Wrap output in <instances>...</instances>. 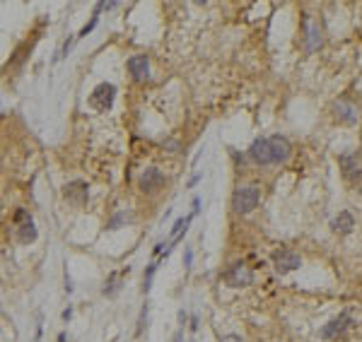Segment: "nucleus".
<instances>
[{"label":"nucleus","instance_id":"1","mask_svg":"<svg viewBox=\"0 0 362 342\" xmlns=\"http://www.w3.org/2000/svg\"><path fill=\"white\" fill-rule=\"evenodd\" d=\"M261 200V191L256 186H239L232 195V207L237 214H249Z\"/></svg>","mask_w":362,"mask_h":342},{"label":"nucleus","instance_id":"2","mask_svg":"<svg viewBox=\"0 0 362 342\" xmlns=\"http://www.w3.org/2000/svg\"><path fill=\"white\" fill-rule=\"evenodd\" d=\"M114 97H116V87L111 82H102L89 94V106L97 111H109L114 106Z\"/></svg>","mask_w":362,"mask_h":342},{"label":"nucleus","instance_id":"3","mask_svg":"<svg viewBox=\"0 0 362 342\" xmlns=\"http://www.w3.org/2000/svg\"><path fill=\"white\" fill-rule=\"evenodd\" d=\"M222 277H224V282L229 287H249V284H254V270L249 265H244V263L229 265Z\"/></svg>","mask_w":362,"mask_h":342},{"label":"nucleus","instance_id":"4","mask_svg":"<svg viewBox=\"0 0 362 342\" xmlns=\"http://www.w3.org/2000/svg\"><path fill=\"white\" fill-rule=\"evenodd\" d=\"M302 265V258L294 253V251H288V248H280L273 253V268L278 275H288L292 270H299Z\"/></svg>","mask_w":362,"mask_h":342},{"label":"nucleus","instance_id":"5","mask_svg":"<svg viewBox=\"0 0 362 342\" xmlns=\"http://www.w3.org/2000/svg\"><path fill=\"white\" fill-rule=\"evenodd\" d=\"M333 116H336V121H341L345 126H355L360 121V109L348 99H338L333 104Z\"/></svg>","mask_w":362,"mask_h":342},{"label":"nucleus","instance_id":"6","mask_svg":"<svg viewBox=\"0 0 362 342\" xmlns=\"http://www.w3.org/2000/svg\"><path fill=\"white\" fill-rule=\"evenodd\" d=\"M353 326V316L345 311V313H341V316H336L333 321H328L324 328H321V338L324 340H333V338H338V335H343L348 328Z\"/></svg>","mask_w":362,"mask_h":342},{"label":"nucleus","instance_id":"7","mask_svg":"<svg viewBox=\"0 0 362 342\" xmlns=\"http://www.w3.org/2000/svg\"><path fill=\"white\" fill-rule=\"evenodd\" d=\"M249 157H251L256 164H261V166L273 164L271 140H268V137H259V140H254V142H251V147H249Z\"/></svg>","mask_w":362,"mask_h":342},{"label":"nucleus","instance_id":"8","mask_svg":"<svg viewBox=\"0 0 362 342\" xmlns=\"http://www.w3.org/2000/svg\"><path fill=\"white\" fill-rule=\"evenodd\" d=\"M138 183H140V188H143L145 193H155V191H159L164 186V174L157 166H150V169H145L143 174H140Z\"/></svg>","mask_w":362,"mask_h":342},{"label":"nucleus","instance_id":"9","mask_svg":"<svg viewBox=\"0 0 362 342\" xmlns=\"http://www.w3.org/2000/svg\"><path fill=\"white\" fill-rule=\"evenodd\" d=\"M271 140V152H273V162L276 164H285L290 159V154H292V145H290L288 137L283 135H273L268 137Z\"/></svg>","mask_w":362,"mask_h":342},{"label":"nucleus","instance_id":"10","mask_svg":"<svg viewBox=\"0 0 362 342\" xmlns=\"http://www.w3.org/2000/svg\"><path fill=\"white\" fill-rule=\"evenodd\" d=\"M128 70H131L136 82L150 80V61H147V56H131L128 58Z\"/></svg>","mask_w":362,"mask_h":342},{"label":"nucleus","instance_id":"11","mask_svg":"<svg viewBox=\"0 0 362 342\" xmlns=\"http://www.w3.org/2000/svg\"><path fill=\"white\" fill-rule=\"evenodd\" d=\"M321 46V27L311 24L309 19H304V49L307 51H316Z\"/></svg>","mask_w":362,"mask_h":342},{"label":"nucleus","instance_id":"12","mask_svg":"<svg viewBox=\"0 0 362 342\" xmlns=\"http://www.w3.org/2000/svg\"><path fill=\"white\" fill-rule=\"evenodd\" d=\"M341 169L348 179H360L362 176V159L358 154H343L341 157Z\"/></svg>","mask_w":362,"mask_h":342},{"label":"nucleus","instance_id":"13","mask_svg":"<svg viewBox=\"0 0 362 342\" xmlns=\"http://www.w3.org/2000/svg\"><path fill=\"white\" fill-rule=\"evenodd\" d=\"M66 198L72 200V203H77V205H82V203H87V195H89V191H87V183L85 181H70L68 186H66Z\"/></svg>","mask_w":362,"mask_h":342},{"label":"nucleus","instance_id":"14","mask_svg":"<svg viewBox=\"0 0 362 342\" xmlns=\"http://www.w3.org/2000/svg\"><path fill=\"white\" fill-rule=\"evenodd\" d=\"M331 227H333L336 234H350L353 227H355V219H353V214L348 210H343V212H338V217H333Z\"/></svg>","mask_w":362,"mask_h":342},{"label":"nucleus","instance_id":"15","mask_svg":"<svg viewBox=\"0 0 362 342\" xmlns=\"http://www.w3.org/2000/svg\"><path fill=\"white\" fill-rule=\"evenodd\" d=\"M36 236H39V231H36V227H34L32 219H27V222H22V224L17 227V241H19L22 246H29L32 241H36Z\"/></svg>","mask_w":362,"mask_h":342},{"label":"nucleus","instance_id":"16","mask_svg":"<svg viewBox=\"0 0 362 342\" xmlns=\"http://www.w3.org/2000/svg\"><path fill=\"white\" fill-rule=\"evenodd\" d=\"M191 219H193V214H189V217H181V219H176V222H174V227H172V239H174V241H179V239L186 234V229H189Z\"/></svg>","mask_w":362,"mask_h":342},{"label":"nucleus","instance_id":"17","mask_svg":"<svg viewBox=\"0 0 362 342\" xmlns=\"http://www.w3.org/2000/svg\"><path fill=\"white\" fill-rule=\"evenodd\" d=\"M119 273H111L109 275V279L104 282V287H102V294H106V296H111V294H116V289H119Z\"/></svg>","mask_w":362,"mask_h":342},{"label":"nucleus","instance_id":"18","mask_svg":"<svg viewBox=\"0 0 362 342\" xmlns=\"http://www.w3.org/2000/svg\"><path fill=\"white\" fill-rule=\"evenodd\" d=\"M131 219V214H126V212H119V214H114L109 222H106V229H119L123 222H128Z\"/></svg>","mask_w":362,"mask_h":342},{"label":"nucleus","instance_id":"19","mask_svg":"<svg viewBox=\"0 0 362 342\" xmlns=\"http://www.w3.org/2000/svg\"><path fill=\"white\" fill-rule=\"evenodd\" d=\"M157 270V263H152V265H147V273H145V284H143V292H150V287H152V275Z\"/></svg>","mask_w":362,"mask_h":342},{"label":"nucleus","instance_id":"20","mask_svg":"<svg viewBox=\"0 0 362 342\" xmlns=\"http://www.w3.org/2000/svg\"><path fill=\"white\" fill-rule=\"evenodd\" d=\"M27 219H32V217H29V212H27V210H17V212H15V217H12V222H15V224H17V227H19V224H22V222H27Z\"/></svg>","mask_w":362,"mask_h":342},{"label":"nucleus","instance_id":"21","mask_svg":"<svg viewBox=\"0 0 362 342\" xmlns=\"http://www.w3.org/2000/svg\"><path fill=\"white\" fill-rule=\"evenodd\" d=\"M97 19H99V17H97V15H94V17H92V19H89V22H87V24H85V27H82V32H80V34H77V36H87V34H89V32H92V29H94V24H97Z\"/></svg>","mask_w":362,"mask_h":342},{"label":"nucleus","instance_id":"22","mask_svg":"<svg viewBox=\"0 0 362 342\" xmlns=\"http://www.w3.org/2000/svg\"><path fill=\"white\" fill-rule=\"evenodd\" d=\"M147 321V304L143 306V311H140V321H138V335L143 333V323Z\"/></svg>","mask_w":362,"mask_h":342},{"label":"nucleus","instance_id":"23","mask_svg":"<svg viewBox=\"0 0 362 342\" xmlns=\"http://www.w3.org/2000/svg\"><path fill=\"white\" fill-rule=\"evenodd\" d=\"M191 261H193V251H191V248H186V251H184V265H186V268H191Z\"/></svg>","mask_w":362,"mask_h":342},{"label":"nucleus","instance_id":"24","mask_svg":"<svg viewBox=\"0 0 362 342\" xmlns=\"http://www.w3.org/2000/svg\"><path fill=\"white\" fill-rule=\"evenodd\" d=\"M220 342H244V340H241L239 335H222V338H220Z\"/></svg>","mask_w":362,"mask_h":342},{"label":"nucleus","instance_id":"25","mask_svg":"<svg viewBox=\"0 0 362 342\" xmlns=\"http://www.w3.org/2000/svg\"><path fill=\"white\" fill-rule=\"evenodd\" d=\"M191 207H193V212H191V214L196 217V214H198V210H201V198H193V200H191Z\"/></svg>","mask_w":362,"mask_h":342},{"label":"nucleus","instance_id":"26","mask_svg":"<svg viewBox=\"0 0 362 342\" xmlns=\"http://www.w3.org/2000/svg\"><path fill=\"white\" fill-rule=\"evenodd\" d=\"M186 321H189V313H186V311H179V326H181V328L186 326Z\"/></svg>","mask_w":362,"mask_h":342},{"label":"nucleus","instance_id":"27","mask_svg":"<svg viewBox=\"0 0 362 342\" xmlns=\"http://www.w3.org/2000/svg\"><path fill=\"white\" fill-rule=\"evenodd\" d=\"M72 41H75V39H68V41H66V44H63V56H68V53H70V49H72Z\"/></svg>","mask_w":362,"mask_h":342},{"label":"nucleus","instance_id":"28","mask_svg":"<svg viewBox=\"0 0 362 342\" xmlns=\"http://www.w3.org/2000/svg\"><path fill=\"white\" fill-rule=\"evenodd\" d=\"M198 181H201V174H193V176H191V181H189V188H193Z\"/></svg>","mask_w":362,"mask_h":342},{"label":"nucleus","instance_id":"29","mask_svg":"<svg viewBox=\"0 0 362 342\" xmlns=\"http://www.w3.org/2000/svg\"><path fill=\"white\" fill-rule=\"evenodd\" d=\"M72 318V309H66V311H63V321H66V323H68V321H70Z\"/></svg>","mask_w":362,"mask_h":342},{"label":"nucleus","instance_id":"30","mask_svg":"<svg viewBox=\"0 0 362 342\" xmlns=\"http://www.w3.org/2000/svg\"><path fill=\"white\" fill-rule=\"evenodd\" d=\"M191 330H198V318H191Z\"/></svg>","mask_w":362,"mask_h":342},{"label":"nucleus","instance_id":"31","mask_svg":"<svg viewBox=\"0 0 362 342\" xmlns=\"http://www.w3.org/2000/svg\"><path fill=\"white\" fill-rule=\"evenodd\" d=\"M58 342H66V333H61V335H58Z\"/></svg>","mask_w":362,"mask_h":342},{"label":"nucleus","instance_id":"32","mask_svg":"<svg viewBox=\"0 0 362 342\" xmlns=\"http://www.w3.org/2000/svg\"><path fill=\"white\" fill-rule=\"evenodd\" d=\"M174 342H181V333H176V335H174Z\"/></svg>","mask_w":362,"mask_h":342}]
</instances>
